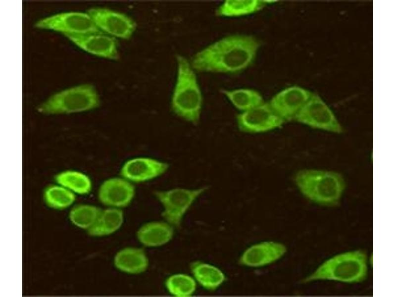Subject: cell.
<instances>
[{
  "label": "cell",
  "instance_id": "6da1fadb",
  "mask_svg": "<svg viewBox=\"0 0 396 297\" xmlns=\"http://www.w3.org/2000/svg\"><path fill=\"white\" fill-rule=\"evenodd\" d=\"M260 47L259 41L253 36L230 35L197 52L190 63L198 72L237 73L251 64Z\"/></svg>",
  "mask_w": 396,
  "mask_h": 297
},
{
  "label": "cell",
  "instance_id": "7a4b0ae2",
  "mask_svg": "<svg viewBox=\"0 0 396 297\" xmlns=\"http://www.w3.org/2000/svg\"><path fill=\"white\" fill-rule=\"evenodd\" d=\"M176 60V76L171 97V109L180 119L196 125L201 113V91L190 62L181 54L177 55Z\"/></svg>",
  "mask_w": 396,
  "mask_h": 297
},
{
  "label": "cell",
  "instance_id": "3957f363",
  "mask_svg": "<svg viewBox=\"0 0 396 297\" xmlns=\"http://www.w3.org/2000/svg\"><path fill=\"white\" fill-rule=\"evenodd\" d=\"M294 182L297 189L306 198L327 206L337 205L346 188L343 176L331 170H300L295 174Z\"/></svg>",
  "mask_w": 396,
  "mask_h": 297
},
{
  "label": "cell",
  "instance_id": "277c9868",
  "mask_svg": "<svg viewBox=\"0 0 396 297\" xmlns=\"http://www.w3.org/2000/svg\"><path fill=\"white\" fill-rule=\"evenodd\" d=\"M367 256L364 251H347L323 262L303 282L330 280L346 283H360L367 277Z\"/></svg>",
  "mask_w": 396,
  "mask_h": 297
},
{
  "label": "cell",
  "instance_id": "5b68a950",
  "mask_svg": "<svg viewBox=\"0 0 396 297\" xmlns=\"http://www.w3.org/2000/svg\"><path fill=\"white\" fill-rule=\"evenodd\" d=\"M99 104V97L95 87L85 84L52 95L39 105L37 110L47 115L70 114L91 110Z\"/></svg>",
  "mask_w": 396,
  "mask_h": 297
},
{
  "label": "cell",
  "instance_id": "8992f818",
  "mask_svg": "<svg viewBox=\"0 0 396 297\" xmlns=\"http://www.w3.org/2000/svg\"><path fill=\"white\" fill-rule=\"evenodd\" d=\"M208 189L175 188L156 191L154 195L163 207L162 216L173 227L180 226L183 217L196 200Z\"/></svg>",
  "mask_w": 396,
  "mask_h": 297
},
{
  "label": "cell",
  "instance_id": "52a82bcc",
  "mask_svg": "<svg viewBox=\"0 0 396 297\" xmlns=\"http://www.w3.org/2000/svg\"><path fill=\"white\" fill-rule=\"evenodd\" d=\"M35 27L59 32L65 35L103 33L87 13L68 12L58 13L38 21Z\"/></svg>",
  "mask_w": 396,
  "mask_h": 297
},
{
  "label": "cell",
  "instance_id": "ba28073f",
  "mask_svg": "<svg viewBox=\"0 0 396 297\" xmlns=\"http://www.w3.org/2000/svg\"><path fill=\"white\" fill-rule=\"evenodd\" d=\"M294 120L316 129L336 134L343 128L334 113L319 97L311 96L295 117Z\"/></svg>",
  "mask_w": 396,
  "mask_h": 297
},
{
  "label": "cell",
  "instance_id": "9c48e42d",
  "mask_svg": "<svg viewBox=\"0 0 396 297\" xmlns=\"http://www.w3.org/2000/svg\"><path fill=\"white\" fill-rule=\"evenodd\" d=\"M87 13L101 31L114 38L128 40L136 30L135 21L123 12L106 8H92Z\"/></svg>",
  "mask_w": 396,
  "mask_h": 297
},
{
  "label": "cell",
  "instance_id": "30bf717a",
  "mask_svg": "<svg viewBox=\"0 0 396 297\" xmlns=\"http://www.w3.org/2000/svg\"><path fill=\"white\" fill-rule=\"evenodd\" d=\"M239 129L249 134L269 132L281 127L285 122L273 110L268 102L242 112L236 117Z\"/></svg>",
  "mask_w": 396,
  "mask_h": 297
},
{
  "label": "cell",
  "instance_id": "8fae6325",
  "mask_svg": "<svg viewBox=\"0 0 396 297\" xmlns=\"http://www.w3.org/2000/svg\"><path fill=\"white\" fill-rule=\"evenodd\" d=\"M169 168V164L164 161L148 156H138L125 161L119 174L132 183H140L161 176Z\"/></svg>",
  "mask_w": 396,
  "mask_h": 297
},
{
  "label": "cell",
  "instance_id": "7c38bea8",
  "mask_svg": "<svg viewBox=\"0 0 396 297\" xmlns=\"http://www.w3.org/2000/svg\"><path fill=\"white\" fill-rule=\"evenodd\" d=\"M287 251L285 245L280 242L274 241H261L245 249L239 258V263L248 267H264L280 259Z\"/></svg>",
  "mask_w": 396,
  "mask_h": 297
},
{
  "label": "cell",
  "instance_id": "4fadbf2b",
  "mask_svg": "<svg viewBox=\"0 0 396 297\" xmlns=\"http://www.w3.org/2000/svg\"><path fill=\"white\" fill-rule=\"evenodd\" d=\"M135 193L133 183L120 176L108 178L101 184L98 198L109 207L121 208L130 204Z\"/></svg>",
  "mask_w": 396,
  "mask_h": 297
},
{
  "label": "cell",
  "instance_id": "5bb4252c",
  "mask_svg": "<svg viewBox=\"0 0 396 297\" xmlns=\"http://www.w3.org/2000/svg\"><path fill=\"white\" fill-rule=\"evenodd\" d=\"M311 97L306 90L294 86L279 92L268 102L274 112L286 122L294 120Z\"/></svg>",
  "mask_w": 396,
  "mask_h": 297
},
{
  "label": "cell",
  "instance_id": "9a60e30c",
  "mask_svg": "<svg viewBox=\"0 0 396 297\" xmlns=\"http://www.w3.org/2000/svg\"><path fill=\"white\" fill-rule=\"evenodd\" d=\"M65 36L77 46L92 54L111 60L119 58L116 39L104 33Z\"/></svg>",
  "mask_w": 396,
  "mask_h": 297
},
{
  "label": "cell",
  "instance_id": "2e32d148",
  "mask_svg": "<svg viewBox=\"0 0 396 297\" xmlns=\"http://www.w3.org/2000/svg\"><path fill=\"white\" fill-rule=\"evenodd\" d=\"M173 226L163 221H151L141 226L137 232V238L147 247H158L169 243L174 236Z\"/></svg>",
  "mask_w": 396,
  "mask_h": 297
},
{
  "label": "cell",
  "instance_id": "e0dca14e",
  "mask_svg": "<svg viewBox=\"0 0 396 297\" xmlns=\"http://www.w3.org/2000/svg\"><path fill=\"white\" fill-rule=\"evenodd\" d=\"M113 263L118 270L129 274L144 272L148 266V259L145 251L137 247H126L114 256Z\"/></svg>",
  "mask_w": 396,
  "mask_h": 297
},
{
  "label": "cell",
  "instance_id": "ac0fdd59",
  "mask_svg": "<svg viewBox=\"0 0 396 297\" xmlns=\"http://www.w3.org/2000/svg\"><path fill=\"white\" fill-rule=\"evenodd\" d=\"M190 269L197 283L209 291L217 290L226 279L221 269L208 263L195 261L191 264Z\"/></svg>",
  "mask_w": 396,
  "mask_h": 297
},
{
  "label": "cell",
  "instance_id": "d6986e66",
  "mask_svg": "<svg viewBox=\"0 0 396 297\" xmlns=\"http://www.w3.org/2000/svg\"><path fill=\"white\" fill-rule=\"evenodd\" d=\"M124 222V213L121 208L108 207L102 210L94 225L88 230L94 237L110 235L120 228Z\"/></svg>",
  "mask_w": 396,
  "mask_h": 297
},
{
  "label": "cell",
  "instance_id": "ffe728a7",
  "mask_svg": "<svg viewBox=\"0 0 396 297\" xmlns=\"http://www.w3.org/2000/svg\"><path fill=\"white\" fill-rule=\"evenodd\" d=\"M221 92L241 112L251 109L264 102L262 95L258 91L251 89L222 90Z\"/></svg>",
  "mask_w": 396,
  "mask_h": 297
},
{
  "label": "cell",
  "instance_id": "44dd1931",
  "mask_svg": "<svg viewBox=\"0 0 396 297\" xmlns=\"http://www.w3.org/2000/svg\"><path fill=\"white\" fill-rule=\"evenodd\" d=\"M264 5L259 0H227L217 9L216 14L224 17H238L253 13Z\"/></svg>",
  "mask_w": 396,
  "mask_h": 297
},
{
  "label": "cell",
  "instance_id": "7402d4cb",
  "mask_svg": "<svg viewBox=\"0 0 396 297\" xmlns=\"http://www.w3.org/2000/svg\"><path fill=\"white\" fill-rule=\"evenodd\" d=\"M55 180L57 184L78 194H87L92 189L90 178L86 174L75 170L61 172L55 176Z\"/></svg>",
  "mask_w": 396,
  "mask_h": 297
},
{
  "label": "cell",
  "instance_id": "603a6c76",
  "mask_svg": "<svg viewBox=\"0 0 396 297\" xmlns=\"http://www.w3.org/2000/svg\"><path fill=\"white\" fill-rule=\"evenodd\" d=\"M197 284L193 276L183 273L170 275L165 282L167 291L171 295L177 297L192 296L196 290Z\"/></svg>",
  "mask_w": 396,
  "mask_h": 297
},
{
  "label": "cell",
  "instance_id": "cb8c5ba5",
  "mask_svg": "<svg viewBox=\"0 0 396 297\" xmlns=\"http://www.w3.org/2000/svg\"><path fill=\"white\" fill-rule=\"evenodd\" d=\"M48 187L44 193L45 201L51 208L62 209L70 206L75 200V193L57 184Z\"/></svg>",
  "mask_w": 396,
  "mask_h": 297
},
{
  "label": "cell",
  "instance_id": "d4e9b609",
  "mask_svg": "<svg viewBox=\"0 0 396 297\" xmlns=\"http://www.w3.org/2000/svg\"><path fill=\"white\" fill-rule=\"evenodd\" d=\"M101 211L100 208L96 206L81 204L71 210L69 217L74 225L88 230L94 225Z\"/></svg>",
  "mask_w": 396,
  "mask_h": 297
},
{
  "label": "cell",
  "instance_id": "484cf974",
  "mask_svg": "<svg viewBox=\"0 0 396 297\" xmlns=\"http://www.w3.org/2000/svg\"><path fill=\"white\" fill-rule=\"evenodd\" d=\"M264 4L265 3H272L276 2V0H262Z\"/></svg>",
  "mask_w": 396,
  "mask_h": 297
}]
</instances>
